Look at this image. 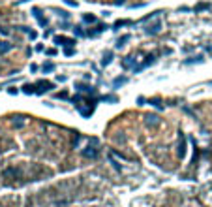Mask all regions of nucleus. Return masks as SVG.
<instances>
[{
    "instance_id": "f03ea898",
    "label": "nucleus",
    "mask_w": 212,
    "mask_h": 207,
    "mask_svg": "<svg viewBox=\"0 0 212 207\" xmlns=\"http://www.w3.org/2000/svg\"><path fill=\"white\" fill-rule=\"evenodd\" d=\"M83 155H85L86 158H96V155H98V153H96V149H92V147H86V151H85Z\"/></svg>"
},
{
    "instance_id": "f257e3e1",
    "label": "nucleus",
    "mask_w": 212,
    "mask_h": 207,
    "mask_svg": "<svg viewBox=\"0 0 212 207\" xmlns=\"http://www.w3.org/2000/svg\"><path fill=\"white\" fill-rule=\"evenodd\" d=\"M4 177H8V179H9V177L19 179V177H21V170H19V168H8V170L4 172Z\"/></svg>"
}]
</instances>
